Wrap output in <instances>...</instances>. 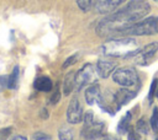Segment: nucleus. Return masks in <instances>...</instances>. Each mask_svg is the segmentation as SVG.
Segmentation results:
<instances>
[{
	"mask_svg": "<svg viewBox=\"0 0 158 140\" xmlns=\"http://www.w3.org/2000/svg\"><path fill=\"white\" fill-rule=\"evenodd\" d=\"M151 10L146 0H130L128 5L101 20L96 26V33L100 37L118 36L122 31L142 20Z\"/></svg>",
	"mask_w": 158,
	"mask_h": 140,
	"instance_id": "f257e3e1",
	"label": "nucleus"
},
{
	"mask_svg": "<svg viewBox=\"0 0 158 140\" xmlns=\"http://www.w3.org/2000/svg\"><path fill=\"white\" fill-rule=\"evenodd\" d=\"M139 49L136 39L131 37H120L106 41L101 45V52L106 56L114 58H131Z\"/></svg>",
	"mask_w": 158,
	"mask_h": 140,
	"instance_id": "f03ea898",
	"label": "nucleus"
},
{
	"mask_svg": "<svg viewBox=\"0 0 158 140\" xmlns=\"http://www.w3.org/2000/svg\"><path fill=\"white\" fill-rule=\"evenodd\" d=\"M158 34V16H149L139 20L133 23L125 31H122L120 37H130V36H152ZM117 36V37H118Z\"/></svg>",
	"mask_w": 158,
	"mask_h": 140,
	"instance_id": "7ed1b4c3",
	"label": "nucleus"
},
{
	"mask_svg": "<svg viewBox=\"0 0 158 140\" xmlns=\"http://www.w3.org/2000/svg\"><path fill=\"white\" fill-rule=\"evenodd\" d=\"M105 133V124L95 119L93 112H86L84 115V126L81 129V136L85 140H96Z\"/></svg>",
	"mask_w": 158,
	"mask_h": 140,
	"instance_id": "20e7f679",
	"label": "nucleus"
},
{
	"mask_svg": "<svg viewBox=\"0 0 158 140\" xmlns=\"http://www.w3.org/2000/svg\"><path fill=\"white\" fill-rule=\"evenodd\" d=\"M112 80L122 87H133L138 84V75L131 66H122L112 72Z\"/></svg>",
	"mask_w": 158,
	"mask_h": 140,
	"instance_id": "39448f33",
	"label": "nucleus"
},
{
	"mask_svg": "<svg viewBox=\"0 0 158 140\" xmlns=\"http://www.w3.org/2000/svg\"><path fill=\"white\" fill-rule=\"evenodd\" d=\"M96 70L94 65L91 64H85L77 74L74 77V88L77 91H80L85 86H89L95 82L96 80Z\"/></svg>",
	"mask_w": 158,
	"mask_h": 140,
	"instance_id": "423d86ee",
	"label": "nucleus"
},
{
	"mask_svg": "<svg viewBox=\"0 0 158 140\" xmlns=\"http://www.w3.org/2000/svg\"><path fill=\"white\" fill-rule=\"evenodd\" d=\"M157 52H158V43L157 42H152V43L144 45L142 49H138L132 58L135 59V61L137 64L147 65L152 60V58L156 55Z\"/></svg>",
	"mask_w": 158,
	"mask_h": 140,
	"instance_id": "0eeeda50",
	"label": "nucleus"
},
{
	"mask_svg": "<svg viewBox=\"0 0 158 140\" xmlns=\"http://www.w3.org/2000/svg\"><path fill=\"white\" fill-rule=\"evenodd\" d=\"M98 104L102 111H105V112H107L112 115L117 111H120V108L116 103V99H115V93L111 92V91L101 92L99 98H98Z\"/></svg>",
	"mask_w": 158,
	"mask_h": 140,
	"instance_id": "6e6552de",
	"label": "nucleus"
},
{
	"mask_svg": "<svg viewBox=\"0 0 158 140\" xmlns=\"http://www.w3.org/2000/svg\"><path fill=\"white\" fill-rule=\"evenodd\" d=\"M67 120L70 124H78L83 120V107L77 97H73L68 109H67Z\"/></svg>",
	"mask_w": 158,
	"mask_h": 140,
	"instance_id": "1a4fd4ad",
	"label": "nucleus"
},
{
	"mask_svg": "<svg viewBox=\"0 0 158 140\" xmlns=\"http://www.w3.org/2000/svg\"><path fill=\"white\" fill-rule=\"evenodd\" d=\"M126 0H95L94 10L98 14H110V12L115 11Z\"/></svg>",
	"mask_w": 158,
	"mask_h": 140,
	"instance_id": "9d476101",
	"label": "nucleus"
},
{
	"mask_svg": "<svg viewBox=\"0 0 158 140\" xmlns=\"http://www.w3.org/2000/svg\"><path fill=\"white\" fill-rule=\"evenodd\" d=\"M115 68H116V61L110 59H99L96 63V72L102 79L109 77L115 71Z\"/></svg>",
	"mask_w": 158,
	"mask_h": 140,
	"instance_id": "9b49d317",
	"label": "nucleus"
},
{
	"mask_svg": "<svg viewBox=\"0 0 158 140\" xmlns=\"http://www.w3.org/2000/svg\"><path fill=\"white\" fill-rule=\"evenodd\" d=\"M136 95H137L136 90H130L127 87L121 88L117 92H115V99H116V103H117L118 108H121L122 106L127 104L131 99H133L136 97Z\"/></svg>",
	"mask_w": 158,
	"mask_h": 140,
	"instance_id": "f8f14e48",
	"label": "nucleus"
},
{
	"mask_svg": "<svg viewBox=\"0 0 158 140\" xmlns=\"http://www.w3.org/2000/svg\"><path fill=\"white\" fill-rule=\"evenodd\" d=\"M100 86L99 84L94 82L91 85H89L85 90V101L88 104H94L95 102H98V98L100 96Z\"/></svg>",
	"mask_w": 158,
	"mask_h": 140,
	"instance_id": "ddd939ff",
	"label": "nucleus"
},
{
	"mask_svg": "<svg viewBox=\"0 0 158 140\" xmlns=\"http://www.w3.org/2000/svg\"><path fill=\"white\" fill-rule=\"evenodd\" d=\"M33 87L37 91H41V92H49L53 88V84H52V80L48 76H40L35 80Z\"/></svg>",
	"mask_w": 158,
	"mask_h": 140,
	"instance_id": "4468645a",
	"label": "nucleus"
},
{
	"mask_svg": "<svg viewBox=\"0 0 158 140\" xmlns=\"http://www.w3.org/2000/svg\"><path fill=\"white\" fill-rule=\"evenodd\" d=\"M131 118H132L131 112H127L125 115H122V118L120 119V122H118V124H117V133H120V134H126V133L128 131L130 123H131Z\"/></svg>",
	"mask_w": 158,
	"mask_h": 140,
	"instance_id": "2eb2a0df",
	"label": "nucleus"
},
{
	"mask_svg": "<svg viewBox=\"0 0 158 140\" xmlns=\"http://www.w3.org/2000/svg\"><path fill=\"white\" fill-rule=\"evenodd\" d=\"M74 77H75V72L74 71H69L65 77H64V81H63V91H64V95H69L73 88H74Z\"/></svg>",
	"mask_w": 158,
	"mask_h": 140,
	"instance_id": "dca6fc26",
	"label": "nucleus"
},
{
	"mask_svg": "<svg viewBox=\"0 0 158 140\" xmlns=\"http://www.w3.org/2000/svg\"><path fill=\"white\" fill-rule=\"evenodd\" d=\"M19 81V66L16 65L12 70V72L10 74V76L7 77V87L9 88H15Z\"/></svg>",
	"mask_w": 158,
	"mask_h": 140,
	"instance_id": "f3484780",
	"label": "nucleus"
},
{
	"mask_svg": "<svg viewBox=\"0 0 158 140\" xmlns=\"http://www.w3.org/2000/svg\"><path fill=\"white\" fill-rule=\"evenodd\" d=\"M58 138H59V140H73L74 139V135H73V131H72L70 128L62 126L58 130Z\"/></svg>",
	"mask_w": 158,
	"mask_h": 140,
	"instance_id": "a211bd4d",
	"label": "nucleus"
},
{
	"mask_svg": "<svg viewBox=\"0 0 158 140\" xmlns=\"http://www.w3.org/2000/svg\"><path fill=\"white\" fill-rule=\"evenodd\" d=\"M136 130H137L138 133H141V134H144V135L148 134L149 128H148V123H147V120H146V117H142V118H139V119L137 120Z\"/></svg>",
	"mask_w": 158,
	"mask_h": 140,
	"instance_id": "6ab92c4d",
	"label": "nucleus"
},
{
	"mask_svg": "<svg viewBox=\"0 0 158 140\" xmlns=\"http://www.w3.org/2000/svg\"><path fill=\"white\" fill-rule=\"evenodd\" d=\"M93 4H94V0H77V5L83 12H88L91 9Z\"/></svg>",
	"mask_w": 158,
	"mask_h": 140,
	"instance_id": "aec40b11",
	"label": "nucleus"
},
{
	"mask_svg": "<svg viewBox=\"0 0 158 140\" xmlns=\"http://www.w3.org/2000/svg\"><path fill=\"white\" fill-rule=\"evenodd\" d=\"M157 88H158V80L153 79L152 84H151V87H149V91H148V102H149V104L153 102V98H154V95L157 92Z\"/></svg>",
	"mask_w": 158,
	"mask_h": 140,
	"instance_id": "412c9836",
	"label": "nucleus"
},
{
	"mask_svg": "<svg viewBox=\"0 0 158 140\" xmlns=\"http://www.w3.org/2000/svg\"><path fill=\"white\" fill-rule=\"evenodd\" d=\"M149 124H151V128H152L153 130H158V108H157V107L153 108Z\"/></svg>",
	"mask_w": 158,
	"mask_h": 140,
	"instance_id": "4be33fe9",
	"label": "nucleus"
},
{
	"mask_svg": "<svg viewBox=\"0 0 158 140\" xmlns=\"http://www.w3.org/2000/svg\"><path fill=\"white\" fill-rule=\"evenodd\" d=\"M78 58H79V54H78V53H77V54L70 55L69 58H67V59H65V61L63 63V69H67L68 66H70V65L75 64V63H77V60H78Z\"/></svg>",
	"mask_w": 158,
	"mask_h": 140,
	"instance_id": "5701e85b",
	"label": "nucleus"
},
{
	"mask_svg": "<svg viewBox=\"0 0 158 140\" xmlns=\"http://www.w3.org/2000/svg\"><path fill=\"white\" fill-rule=\"evenodd\" d=\"M127 134H128V140H139V133L136 130V128L130 126Z\"/></svg>",
	"mask_w": 158,
	"mask_h": 140,
	"instance_id": "b1692460",
	"label": "nucleus"
},
{
	"mask_svg": "<svg viewBox=\"0 0 158 140\" xmlns=\"http://www.w3.org/2000/svg\"><path fill=\"white\" fill-rule=\"evenodd\" d=\"M59 99H60V91H59V87H56L53 93H52V96H51V103L56 104Z\"/></svg>",
	"mask_w": 158,
	"mask_h": 140,
	"instance_id": "393cba45",
	"label": "nucleus"
},
{
	"mask_svg": "<svg viewBox=\"0 0 158 140\" xmlns=\"http://www.w3.org/2000/svg\"><path fill=\"white\" fill-rule=\"evenodd\" d=\"M33 139L35 140H51V136L48 134H44L42 131H38V133H35L33 134Z\"/></svg>",
	"mask_w": 158,
	"mask_h": 140,
	"instance_id": "a878e982",
	"label": "nucleus"
},
{
	"mask_svg": "<svg viewBox=\"0 0 158 140\" xmlns=\"http://www.w3.org/2000/svg\"><path fill=\"white\" fill-rule=\"evenodd\" d=\"M4 87H7V77L0 76V92L4 90Z\"/></svg>",
	"mask_w": 158,
	"mask_h": 140,
	"instance_id": "bb28decb",
	"label": "nucleus"
},
{
	"mask_svg": "<svg viewBox=\"0 0 158 140\" xmlns=\"http://www.w3.org/2000/svg\"><path fill=\"white\" fill-rule=\"evenodd\" d=\"M10 131H11V129H10V128L4 129V130L0 133V139H1V140H5V139H6V136L10 134Z\"/></svg>",
	"mask_w": 158,
	"mask_h": 140,
	"instance_id": "cd10ccee",
	"label": "nucleus"
},
{
	"mask_svg": "<svg viewBox=\"0 0 158 140\" xmlns=\"http://www.w3.org/2000/svg\"><path fill=\"white\" fill-rule=\"evenodd\" d=\"M11 140H27L25 136H21V135H16V136H14Z\"/></svg>",
	"mask_w": 158,
	"mask_h": 140,
	"instance_id": "c85d7f7f",
	"label": "nucleus"
},
{
	"mask_svg": "<svg viewBox=\"0 0 158 140\" xmlns=\"http://www.w3.org/2000/svg\"><path fill=\"white\" fill-rule=\"evenodd\" d=\"M102 140H120V139H117V138H114V136H105Z\"/></svg>",
	"mask_w": 158,
	"mask_h": 140,
	"instance_id": "c756f323",
	"label": "nucleus"
},
{
	"mask_svg": "<svg viewBox=\"0 0 158 140\" xmlns=\"http://www.w3.org/2000/svg\"><path fill=\"white\" fill-rule=\"evenodd\" d=\"M156 140H158V130H157V135H156Z\"/></svg>",
	"mask_w": 158,
	"mask_h": 140,
	"instance_id": "7c9ffc66",
	"label": "nucleus"
},
{
	"mask_svg": "<svg viewBox=\"0 0 158 140\" xmlns=\"http://www.w3.org/2000/svg\"><path fill=\"white\" fill-rule=\"evenodd\" d=\"M156 96H157V98H158V88H157V92H156Z\"/></svg>",
	"mask_w": 158,
	"mask_h": 140,
	"instance_id": "2f4dec72",
	"label": "nucleus"
},
{
	"mask_svg": "<svg viewBox=\"0 0 158 140\" xmlns=\"http://www.w3.org/2000/svg\"><path fill=\"white\" fill-rule=\"evenodd\" d=\"M154 1H158V0H154Z\"/></svg>",
	"mask_w": 158,
	"mask_h": 140,
	"instance_id": "473e14b6",
	"label": "nucleus"
}]
</instances>
